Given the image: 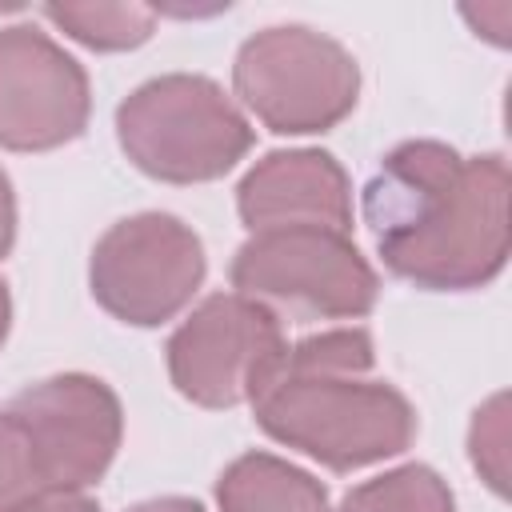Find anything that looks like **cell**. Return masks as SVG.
<instances>
[{"mask_svg":"<svg viewBox=\"0 0 512 512\" xmlns=\"http://www.w3.org/2000/svg\"><path fill=\"white\" fill-rule=\"evenodd\" d=\"M384 264L420 288H476L508 260V164L436 140L392 148L364 188Z\"/></svg>","mask_w":512,"mask_h":512,"instance_id":"obj_1","label":"cell"},{"mask_svg":"<svg viewBox=\"0 0 512 512\" xmlns=\"http://www.w3.org/2000/svg\"><path fill=\"white\" fill-rule=\"evenodd\" d=\"M368 368L372 340L364 328L308 336L284 352L276 376L252 400L256 424L332 472L396 456L408 448L416 416L392 384L364 380Z\"/></svg>","mask_w":512,"mask_h":512,"instance_id":"obj_2","label":"cell"},{"mask_svg":"<svg viewBox=\"0 0 512 512\" xmlns=\"http://www.w3.org/2000/svg\"><path fill=\"white\" fill-rule=\"evenodd\" d=\"M128 160L172 184L216 180L248 148L252 128L240 108L204 76H156L140 84L116 112Z\"/></svg>","mask_w":512,"mask_h":512,"instance_id":"obj_3","label":"cell"},{"mask_svg":"<svg viewBox=\"0 0 512 512\" xmlns=\"http://www.w3.org/2000/svg\"><path fill=\"white\" fill-rule=\"evenodd\" d=\"M240 296L296 320H348L376 304V272L332 228L256 232L232 260Z\"/></svg>","mask_w":512,"mask_h":512,"instance_id":"obj_4","label":"cell"},{"mask_svg":"<svg viewBox=\"0 0 512 512\" xmlns=\"http://www.w3.org/2000/svg\"><path fill=\"white\" fill-rule=\"evenodd\" d=\"M236 96L272 132H324L356 104V60L312 28H264L236 56Z\"/></svg>","mask_w":512,"mask_h":512,"instance_id":"obj_5","label":"cell"},{"mask_svg":"<svg viewBox=\"0 0 512 512\" xmlns=\"http://www.w3.org/2000/svg\"><path fill=\"white\" fill-rule=\"evenodd\" d=\"M284 352L280 316L240 292H228L208 296L176 328L168 340V372L188 400L204 408H232L264 392Z\"/></svg>","mask_w":512,"mask_h":512,"instance_id":"obj_6","label":"cell"},{"mask_svg":"<svg viewBox=\"0 0 512 512\" xmlns=\"http://www.w3.org/2000/svg\"><path fill=\"white\" fill-rule=\"evenodd\" d=\"M204 280V248L188 224L140 212L112 224L92 252V296L124 324L176 316Z\"/></svg>","mask_w":512,"mask_h":512,"instance_id":"obj_7","label":"cell"},{"mask_svg":"<svg viewBox=\"0 0 512 512\" xmlns=\"http://www.w3.org/2000/svg\"><path fill=\"white\" fill-rule=\"evenodd\" d=\"M8 412L24 428L48 492H80L104 476L120 444V400L104 380L52 376L24 388Z\"/></svg>","mask_w":512,"mask_h":512,"instance_id":"obj_8","label":"cell"},{"mask_svg":"<svg viewBox=\"0 0 512 512\" xmlns=\"http://www.w3.org/2000/svg\"><path fill=\"white\" fill-rule=\"evenodd\" d=\"M84 124V68L28 24L0 28V144L40 152L76 140Z\"/></svg>","mask_w":512,"mask_h":512,"instance_id":"obj_9","label":"cell"},{"mask_svg":"<svg viewBox=\"0 0 512 512\" xmlns=\"http://www.w3.org/2000/svg\"><path fill=\"white\" fill-rule=\"evenodd\" d=\"M244 224L256 232L280 228H332L348 236L352 200L348 176L328 152H272L260 160L236 192Z\"/></svg>","mask_w":512,"mask_h":512,"instance_id":"obj_10","label":"cell"},{"mask_svg":"<svg viewBox=\"0 0 512 512\" xmlns=\"http://www.w3.org/2000/svg\"><path fill=\"white\" fill-rule=\"evenodd\" d=\"M220 512H328V492L300 468L248 452L220 476Z\"/></svg>","mask_w":512,"mask_h":512,"instance_id":"obj_11","label":"cell"},{"mask_svg":"<svg viewBox=\"0 0 512 512\" xmlns=\"http://www.w3.org/2000/svg\"><path fill=\"white\" fill-rule=\"evenodd\" d=\"M40 12L88 48H136L156 24V12L140 4H48Z\"/></svg>","mask_w":512,"mask_h":512,"instance_id":"obj_12","label":"cell"},{"mask_svg":"<svg viewBox=\"0 0 512 512\" xmlns=\"http://www.w3.org/2000/svg\"><path fill=\"white\" fill-rule=\"evenodd\" d=\"M340 512H452V492L432 468L408 464L352 488Z\"/></svg>","mask_w":512,"mask_h":512,"instance_id":"obj_13","label":"cell"},{"mask_svg":"<svg viewBox=\"0 0 512 512\" xmlns=\"http://www.w3.org/2000/svg\"><path fill=\"white\" fill-rule=\"evenodd\" d=\"M40 492H48V488H44V480L36 472L32 448L24 440V428L4 408L0 412V512H16L20 504H28Z\"/></svg>","mask_w":512,"mask_h":512,"instance_id":"obj_14","label":"cell"},{"mask_svg":"<svg viewBox=\"0 0 512 512\" xmlns=\"http://www.w3.org/2000/svg\"><path fill=\"white\" fill-rule=\"evenodd\" d=\"M504 444H508V400L492 396L472 424V460L496 492H504Z\"/></svg>","mask_w":512,"mask_h":512,"instance_id":"obj_15","label":"cell"},{"mask_svg":"<svg viewBox=\"0 0 512 512\" xmlns=\"http://www.w3.org/2000/svg\"><path fill=\"white\" fill-rule=\"evenodd\" d=\"M16 512H100L84 492H40Z\"/></svg>","mask_w":512,"mask_h":512,"instance_id":"obj_16","label":"cell"},{"mask_svg":"<svg viewBox=\"0 0 512 512\" xmlns=\"http://www.w3.org/2000/svg\"><path fill=\"white\" fill-rule=\"evenodd\" d=\"M12 232H16V204H12L8 176L0 172V256L12 248Z\"/></svg>","mask_w":512,"mask_h":512,"instance_id":"obj_17","label":"cell"},{"mask_svg":"<svg viewBox=\"0 0 512 512\" xmlns=\"http://www.w3.org/2000/svg\"><path fill=\"white\" fill-rule=\"evenodd\" d=\"M132 512H204L196 500H184V496H160V500H144L136 504Z\"/></svg>","mask_w":512,"mask_h":512,"instance_id":"obj_18","label":"cell"},{"mask_svg":"<svg viewBox=\"0 0 512 512\" xmlns=\"http://www.w3.org/2000/svg\"><path fill=\"white\" fill-rule=\"evenodd\" d=\"M4 332H8V292H4V280H0V344H4Z\"/></svg>","mask_w":512,"mask_h":512,"instance_id":"obj_19","label":"cell"}]
</instances>
